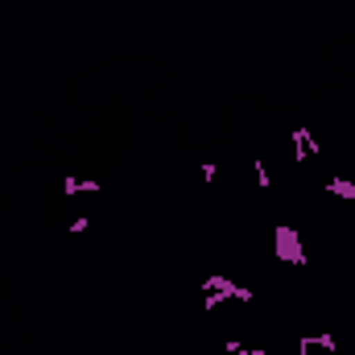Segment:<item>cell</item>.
Masks as SVG:
<instances>
[{
    "label": "cell",
    "mask_w": 355,
    "mask_h": 355,
    "mask_svg": "<svg viewBox=\"0 0 355 355\" xmlns=\"http://www.w3.org/2000/svg\"><path fill=\"white\" fill-rule=\"evenodd\" d=\"M277 261H285V265H293V268L306 265L302 236H297V227H289V223H281V227H277Z\"/></svg>",
    "instance_id": "2"
},
{
    "label": "cell",
    "mask_w": 355,
    "mask_h": 355,
    "mask_svg": "<svg viewBox=\"0 0 355 355\" xmlns=\"http://www.w3.org/2000/svg\"><path fill=\"white\" fill-rule=\"evenodd\" d=\"M87 227H91V219H87V215H79V219H71V223H67V232H71V236H83Z\"/></svg>",
    "instance_id": "9"
},
{
    "label": "cell",
    "mask_w": 355,
    "mask_h": 355,
    "mask_svg": "<svg viewBox=\"0 0 355 355\" xmlns=\"http://www.w3.org/2000/svg\"><path fill=\"white\" fill-rule=\"evenodd\" d=\"M314 153H318L314 132H310L306 124H297V128H293V166H306V157H314Z\"/></svg>",
    "instance_id": "3"
},
{
    "label": "cell",
    "mask_w": 355,
    "mask_h": 355,
    "mask_svg": "<svg viewBox=\"0 0 355 355\" xmlns=\"http://www.w3.org/2000/svg\"><path fill=\"white\" fill-rule=\"evenodd\" d=\"M99 194L103 190V182L99 178H62V194Z\"/></svg>",
    "instance_id": "4"
},
{
    "label": "cell",
    "mask_w": 355,
    "mask_h": 355,
    "mask_svg": "<svg viewBox=\"0 0 355 355\" xmlns=\"http://www.w3.org/2000/svg\"><path fill=\"white\" fill-rule=\"evenodd\" d=\"M310 352H314V347H310V339L302 335V339H297V355H310Z\"/></svg>",
    "instance_id": "11"
},
{
    "label": "cell",
    "mask_w": 355,
    "mask_h": 355,
    "mask_svg": "<svg viewBox=\"0 0 355 355\" xmlns=\"http://www.w3.org/2000/svg\"><path fill=\"white\" fill-rule=\"evenodd\" d=\"M322 190H327V194H339V198H352V202H355V182H352V178H331V182H322Z\"/></svg>",
    "instance_id": "5"
},
{
    "label": "cell",
    "mask_w": 355,
    "mask_h": 355,
    "mask_svg": "<svg viewBox=\"0 0 355 355\" xmlns=\"http://www.w3.org/2000/svg\"><path fill=\"white\" fill-rule=\"evenodd\" d=\"M257 293L248 285H236L232 277H207L202 281V310H219L227 302H252Z\"/></svg>",
    "instance_id": "1"
},
{
    "label": "cell",
    "mask_w": 355,
    "mask_h": 355,
    "mask_svg": "<svg viewBox=\"0 0 355 355\" xmlns=\"http://www.w3.org/2000/svg\"><path fill=\"white\" fill-rule=\"evenodd\" d=\"M252 174H257V186H261V190H268V186H272V178H268V166L261 162V157L252 162Z\"/></svg>",
    "instance_id": "8"
},
{
    "label": "cell",
    "mask_w": 355,
    "mask_h": 355,
    "mask_svg": "<svg viewBox=\"0 0 355 355\" xmlns=\"http://www.w3.org/2000/svg\"><path fill=\"white\" fill-rule=\"evenodd\" d=\"M310 339V347H318V352H335L339 343H335V335H306Z\"/></svg>",
    "instance_id": "7"
},
{
    "label": "cell",
    "mask_w": 355,
    "mask_h": 355,
    "mask_svg": "<svg viewBox=\"0 0 355 355\" xmlns=\"http://www.w3.org/2000/svg\"><path fill=\"white\" fill-rule=\"evenodd\" d=\"M198 174H202V182H215V178H219V166H215V162H202Z\"/></svg>",
    "instance_id": "10"
},
{
    "label": "cell",
    "mask_w": 355,
    "mask_h": 355,
    "mask_svg": "<svg viewBox=\"0 0 355 355\" xmlns=\"http://www.w3.org/2000/svg\"><path fill=\"white\" fill-rule=\"evenodd\" d=\"M223 355H272L268 347H244V343H223Z\"/></svg>",
    "instance_id": "6"
}]
</instances>
